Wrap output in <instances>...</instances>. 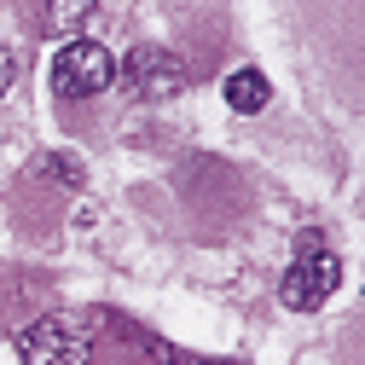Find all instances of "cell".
<instances>
[{
  "label": "cell",
  "mask_w": 365,
  "mask_h": 365,
  "mask_svg": "<svg viewBox=\"0 0 365 365\" xmlns=\"http://www.w3.org/2000/svg\"><path fill=\"white\" fill-rule=\"evenodd\" d=\"M336 284H342V261L319 244V232H302V255H296V267L284 272L279 302H284L290 313H313V307H325V302L336 296Z\"/></svg>",
  "instance_id": "obj_2"
},
{
  "label": "cell",
  "mask_w": 365,
  "mask_h": 365,
  "mask_svg": "<svg viewBox=\"0 0 365 365\" xmlns=\"http://www.w3.org/2000/svg\"><path fill=\"white\" fill-rule=\"evenodd\" d=\"M192 365H220V359H192Z\"/></svg>",
  "instance_id": "obj_9"
},
{
  "label": "cell",
  "mask_w": 365,
  "mask_h": 365,
  "mask_svg": "<svg viewBox=\"0 0 365 365\" xmlns=\"http://www.w3.org/2000/svg\"><path fill=\"white\" fill-rule=\"evenodd\" d=\"M116 81V58L99 47V41H64L53 53V70H47V87L53 99H93Z\"/></svg>",
  "instance_id": "obj_3"
},
{
  "label": "cell",
  "mask_w": 365,
  "mask_h": 365,
  "mask_svg": "<svg viewBox=\"0 0 365 365\" xmlns=\"http://www.w3.org/2000/svg\"><path fill=\"white\" fill-rule=\"evenodd\" d=\"M12 81H18V58H12L6 47H0V99L12 93Z\"/></svg>",
  "instance_id": "obj_8"
},
{
  "label": "cell",
  "mask_w": 365,
  "mask_h": 365,
  "mask_svg": "<svg viewBox=\"0 0 365 365\" xmlns=\"http://www.w3.org/2000/svg\"><path fill=\"white\" fill-rule=\"evenodd\" d=\"M267 99H272V87H267L261 70H232V76H226V105H232L238 116L267 110Z\"/></svg>",
  "instance_id": "obj_5"
},
{
  "label": "cell",
  "mask_w": 365,
  "mask_h": 365,
  "mask_svg": "<svg viewBox=\"0 0 365 365\" xmlns=\"http://www.w3.org/2000/svg\"><path fill=\"white\" fill-rule=\"evenodd\" d=\"M122 81H128V93L133 99H174L180 87H186L192 76H186V64H180L168 47H133L128 58H122V70H116Z\"/></svg>",
  "instance_id": "obj_4"
},
{
  "label": "cell",
  "mask_w": 365,
  "mask_h": 365,
  "mask_svg": "<svg viewBox=\"0 0 365 365\" xmlns=\"http://www.w3.org/2000/svg\"><path fill=\"white\" fill-rule=\"evenodd\" d=\"M41 174H58L64 186H81V168H76V157H41Z\"/></svg>",
  "instance_id": "obj_7"
},
{
  "label": "cell",
  "mask_w": 365,
  "mask_h": 365,
  "mask_svg": "<svg viewBox=\"0 0 365 365\" xmlns=\"http://www.w3.org/2000/svg\"><path fill=\"white\" fill-rule=\"evenodd\" d=\"M93 6H99V0H53V6H47V29H81Z\"/></svg>",
  "instance_id": "obj_6"
},
{
  "label": "cell",
  "mask_w": 365,
  "mask_h": 365,
  "mask_svg": "<svg viewBox=\"0 0 365 365\" xmlns=\"http://www.w3.org/2000/svg\"><path fill=\"white\" fill-rule=\"evenodd\" d=\"M24 365H87L93 359V331L81 313H41L35 325L18 331Z\"/></svg>",
  "instance_id": "obj_1"
}]
</instances>
